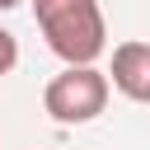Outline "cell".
<instances>
[{"label": "cell", "mask_w": 150, "mask_h": 150, "mask_svg": "<svg viewBox=\"0 0 150 150\" xmlns=\"http://www.w3.org/2000/svg\"><path fill=\"white\" fill-rule=\"evenodd\" d=\"M33 19L66 66H94L108 52V23L98 0H33Z\"/></svg>", "instance_id": "cell-1"}, {"label": "cell", "mask_w": 150, "mask_h": 150, "mask_svg": "<svg viewBox=\"0 0 150 150\" xmlns=\"http://www.w3.org/2000/svg\"><path fill=\"white\" fill-rule=\"evenodd\" d=\"M112 89L131 103H150V42H117L112 47Z\"/></svg>", "instance_id": "cell-3"}, {"label": "cell", "mask_w": 150, "mask_h": 150, "mask_svg": "<svg viewBox=\"0 0 150 150\" xmlns=\"http://www.w3.org/2000/svg\"><path fill=\"white\" fill-rule=\"evenodd\" d=\"M14 66H19V42H14L9 28H0V80H5Z\"/></svg>", "instance_id": "cell-4"}, {"label": "cell", "mask_w": 150, "mask_h": 150, "mask_svg": "<svg viewBox=\"0 0 150 150\" xmlns=\"http://www.w3.org/2000/svg\"><path fill=\"white\" fill-rule=\"evenodd\" d=\"M108 75L98 70V66H66L61 75H52L47 80V89H42V108H47V117L52 122H61V127H84V122H94L103 108H108Z\"/></svg>", "instance_id": "cell-2"}, {"label": "cell", "mask_w": 150, "mask_h": 150, "mask_svg": "<svg viewBox=\"0 0 150 150\" xmlns=\"http://www.w3.org/2000/svg\"><path fill=\"white\" fill-rule=\"evenodd\" d=\"M14 5H19V0H0V14H5V9H14Z\"/></svg>", "instance_id": "cell-5"}]
</instances>
